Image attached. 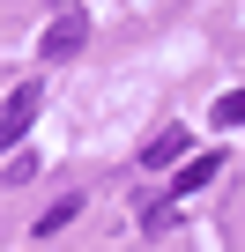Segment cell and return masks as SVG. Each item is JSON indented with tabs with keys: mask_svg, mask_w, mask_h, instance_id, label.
Masks as SVG:
<instances>
[{
	"mask_svg": "<svg viewBox=\"0 0 245 252\" xmlns=\"http://www.w3.org/2000/svg\"><path fill=\"white\" fill-rule=\"evenodd\" d=\"M186 141H193L186 126H156L149 149H141V163H149V171H164V163H178V156H186Z\"/></svg>",
	"mask_w": 245,
	"mask_h": 252,
	"instance_id": "4",
	"label": "cell"
},
{
	"mask_svg": "<svg viewBox=\"0 0 245 252\" xmlns=\"http://www.w3.org/2000/svg\"><path fill=\"white\" fill-rule=\"evenodd\" d=\"M37 104H45V89H37V82H15V89H8V104H0V149H15V141L30 134Z\"/></svg>",
	"mask_w": 245,
	"mask_h": 252,
	"instance_id": "2",
	"label": "cell"
},
{
	"mask_svg": "<svg viewBox=\"0 0 245 252\" xmlns=\"http://www.w3.org/2000/svg\"><path fill=\"white\" fill-rule=\"evenodd\" d=\"M215 171H223V156H215V149H208V156H186V163H178V178H171V200H186V193L215 186Z\"/></svg>",
	"mask_w": 245,
	"mask_h": 252,
	"instance_id": "3",
	"label": "cell"
},
{
	"mask_svg": "<svg viewBox=\"0 0 245 252\" xmlns=\"http://www.w3.org/2000/svg\"><path fill=\"white\" fill-rule=\"evenodd\" d=\"M171 222H178V200H156V208H149V215H141V230H149V237H164V230H171Z\"/></svg>",
	"mask_w": 245,
	"mask_h": 252,
	"instance_id": "6",
	"label": "cell"
},
{
	"mask_svg": "<svg viewBox=\"0 0 245 252\" xmlns=\"http://www.w3.org/2000/svg\"><path fill=\"white\" fill-rule=\"evenodd\" d=\"M74 215H82V193H60V200H52V208L37 215V237H60V230L74 222Z\"/></svg>",
	"mask_w": 245,
	"mask_h": 252,
	"instance_id": "5",
	"label": "cell"
},
{
	"mask_svg": "<svg viewBox=\"0 0 245 252\" xmlns=\"http://www.w3.org/2000/svg\"><path fill=\"white\" fill-rule=\"evenodd\" d=\"M82 45H89V15H82V8H60V15L45 23V45H37V52L60 67V60H74Z\"/></svg>",
	"mask_w": 245,
	"mask_h": 252,
	"instance_id": "1",
	"label": "cell"
},
{
	"mask_svg": "<svg viewBox=\"0 0 245 252\" xmlns=\"http://www.w3.org/2000/svg\"><path fill=\"white\" fill-rule=\"evenodd\" d=\"M215 126H245V89H230V96H215Z\"/></svg>",
	"mask_w": 245,
	"mask_h": 252,
	"instance_id": "7",
	"label": "cell"
}]
</instances>
